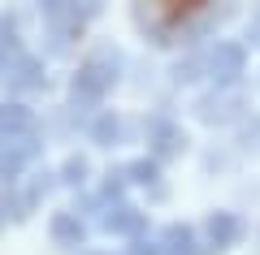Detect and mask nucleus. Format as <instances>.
<instances>
[{"instance_id": "nucleus-1", "label": "nucleus", "mask_w": 260, "mask_h": 255, "mask_svg": "<svg viewBox=\"0 0 260 255\" xmlns=\"http://www.w3.org/2000/svg\"><path fill=\"white\" fill-rule=\"evenodd\" d=\"M39 152V138L35 130H9V138H0V173H18L26 160H35Z\"/></svg>"}, {"instance_id": "nucleus-2", "label": "nucleus", "mask_w": 260, "mask_h": 255, "mask_svg": "<svg viewBox=\"0 0 260 255\" xmlns=\"http://www.w3.org/2000/svg\"><path fill=\"white\" fill-rule=\"evenodd\" d=\"M113 69H117V65L113 61H87L83 69H78V78H74V100H100L104 95V87H109L113 82Z\"/></svg>"}, {"instance_id": "nucleus-3", "label": "nucleus", "mask_w": 260, "mask_h": 255, "mask_svg": "<svg viewBox=\"0 0 260 255\" xmlns=\"http://www.w3.org/2000/svg\"><path fill=\"white\" fill-rule=\"evenodd\" d=\"M213 74L217 78H234V74H243V48H217L213 52Z\"/></svg>"}, {"instance_id": "nucleus-4", "label": "nucleus", "mask_w": 260, "mask_h": 255, "mask_svg": "<svg viewBox=\"0 0 260 255\" xmlns=\"http://www.w3.org/2000/svg\"><path fill=\"white\" fill-rule=\"evenodd\" d=\"M143 221L135 208H126V203H117V208H109V216H104V229H117V234H135Z\"/></svg>"}, {"instance_id": "nucleus-5", "label": "nucleus", "mask_w": 260, "mask_h": 255, "mask_svg": "<svg viewBox=\"0 0 260 255\" xmlns=\"http://www.w3.org/2000/svg\"><path fill=\"white\" fill-rule=\"evenodd\" d=\"M5 130H35L30 108H22V104H5V108H0V134H5Z\"/></svg>"}, {"instance_id": "nucleus-6", "label": "nucleus", "mask_w": 260, "mask_h": 255, "mask_svg": "<svg viewBox=\"0 0 260 255\" xmlns=\"http://www.w3.org/2000/svg\"><path fill=\"white\" fill-rule=\"evenodd\" d=\"M52 238H56V242H70V246H78V242H83V221H78L74 212L56 216V225H52Z\"/></svg>"}, {"instance_id": "nucleus-7", "label": "nucleus", "mask_w": 260, "mask_h": 255, "mask_svg": "<svg viewBox=\"0 0 260 255\" xmlns=\"http://www.w3.org/2000/svg\"><path fill=\"white\" fill-rule=\"evenodd\" d=\"M208 234H213V246H230L239 238V221L234 216H213L208 221Z\"/></svg>"}, {"instance_id": "nucleus-8", "label": "nucleus", "mask_w": 260, "mask_h": 255, "mask_svg": "<svg viewBox=\"0 0 260 255\" xmlns=\"http://www.w3.org/2000/svg\"><path fill=\"white\" fill-rule=\"evenodd\" d=\"M165 255H195V246H191V229H182V225L165 229Z\"/></svg>"}, {"instance_id": "nucleus-9", "label": "nucleus", "mask_w": 260, "mask_h": 255, "mask_svg": "<svg viewBox=\"0 0 260 255\" xmlns=\"http://www.w3.org/2000/svg\"><path fill=\"white\" fill-rule=\"evenodd\" d=\"M39 65L35 61H18V74H13V87H22V91H26V87H39Z\"/></svg>"}, {"instance_id": "nucleus-10", "label": "nucleus", "mask_w": 260, "mask_h": 255, "mask_svg": "<svg viewBox=\"0 0 260 255\" xmlns=\"http://www.w3.org/2000/svg\"><path fill=\"white\" fill-rule=\"evenodd\" d=\"M152 5H156V9L165 13V18H182L186 9H195V5H204V0H152Z\"/></svg>"}, {"instance_id": "nucleus-11", "label": "nucleus", "mask_w": 260, "mask_h": 255, "mask_svg": "<svg viewBox=\"0 0 260 255\" xmlns=\"http://www.w3.org/2000/svg\"><path fill=\"white\" fill-rule=\"evenodd\" d=\"M130 255H160V242H143V238H139V242H135V251H130Z\"/></svg>"}, {"instance_id": "nucleus-12", "label": "nucleus", "mask_w": 260, "mask_h": 255, "mask_svg": "<svg viewBox=\"0 0 260 255\" xmlns=\"http://www.w3.org/2000/svg\"><path fill=\"white\" fill-rule=\"evenodd\" d=\"M117 134V121H100V126H95V138H113Z\"/></svg>"}]
</instances>
